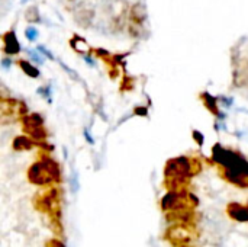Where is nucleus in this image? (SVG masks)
I'll use <instances>...</instances> for the list:
<instances>
[{
    "mask_svg": "<svg viewBox=\"0 0 248 247\" xmlns=\"http://www.w3.org/2000/svg\"><path fill=\"white\" fill-rule=\"evenodd\" d=\"M212 157L218 165L224 166L225 169L238 172V173H241L246 178H248V162L244 157H241L238 153L227 150L222 146L217 144L212 148Z\"/></svg>",
    "mask_w": 248,
    "mask_h": 247,
    "instance_id": "f257e3e1",
    "label": "nucleus"
},
{
    "mask_svg": "<svg viewBox=\"0 0 248 247\" xmlns=\"http://www.w3.org/2000/svg\"><path fill=\"white\" fill-rule=\"evenodd\" d=\"M187 197H189V194H186V192L170 191L161 199V210H164V211L186 210V207H187Z\"/></svg>",
    "mask_w": 248,
    "mask_h": 247,
    "instance_id": "f03ea898",
    "label": "nucleus"
},
{
    "mask_svg": "<svg viewBox=\"0 0 248 247\" xmlns=\"http://www.w3.org/2000/svg\"><path fill=\"white\" fill-rule=\"evenodd\" d=\"M28 178L32 183L35 185H46V183H51V182H55L52 173L48 170V167L45 166L44 162H38V163H33L28 172Z\"/></svg>",
    "mask_w": 248,
    "mask_h": 247,
    "instance_id": "7ed1b4c3",
    "label": "nucleus"
},
{
    "mask_svg": "<svg viewBox=\"0 0 248 247\" xmlns=\"http://www.w3.org/2000/svg\"><path fill=\"white\" fill-rule=\"evenodd\" d=\"M23 124H25V128L26 131L36 140H42L45 138V131H44V127H42V118L38 115V114H33V115H29L23 119Z\"/></svg>",
    "mask_w": 248,
    "mask_h": 247,
    "instance_id": "20e7f679",
    "label": "nucleus"
},
{
    "mask_svg": "<svg viewBox=\"0 0 248 247\" xmlns=\"http://www.w3.org/2000/svg\"><path fill=\"white\" fill-rule=\"evenodd\" d=\"M227 213L232 220L238 223H248V207H244L243 204L231 202L227 208Z\"/></svg>",
    "mask_w": 248,
    "mask_h": 247,
    "instance_id": "39448f33",
    "label": "nucleus"
},
{
    "mask_svg": "<svg viewBox=\"0 0 248 247\" xmlns=\"http://www.w3.org/2000/svg\"><path fill=\"white\" fill-rule=\"evenodd\" d=\"M224 178H225L228 182H231V183H234V185H237V186H240V188H248V178H246L244 175H241V173H238V172L225 169Z\"/></svg>",
    "mask_w": 248,
    "mask_h": 247,
    "instance_id": "423d86ee",
    "label": "nucleus"
},
{
    "mask_svg": "<svg viewBox=\"0 0 248 247\" xmlns=\"http://www.w3.org/2000/svg\"><path fill=\"white\" fill-rule=\"evenodd\" d=\"M3 42H4V51L7 54H16L20 51V45L13 32H7L3 38Z\"/></svg>",
    "mask_w": 248,
    "mask_h": 247,
    "instance_id": "0eeeda50",
    "label": "nucleus"
},
{
    "mask_svg": "<svg viewBox=\"0 0 248 247\" xmlns=\"http://www.w3.org/2000/svg\"><path fill=\"white\" fill-rule=\"evenodd\" d=\"M31 147H32V141L28 137H17L13 141L15 150H29Z\"/></svg>",
    "mask_w": 248,
    "mask_h": 247,
    "instance_id": "6e6552de",
    "label": "nucleus"
},
{
    "mask_svg": "<svg viewBox=\"0 0 248 247\" xmlns=\"http://www.w3.org/2000/svg\"><path fill=\"white\" fill-rule=\"evenodd\" d=\"M20 67H22L23 71H25L28 76H31V77H38V76H39L38 68L33 67V66H32L31 63H28V61H20Z\"/></svg>",
    "mask_w": 248,
    "mask_h": 247,
    "instance_id": "1a4fd4ad",
    "label": "nucleus"
},
{
    "mask_svg": "<svg viewBox=\"0 0 248 247\" xmlns=\"http://www.w3.org/2000/svg\"><path fill=\"white\" fill-rule=\"evenodd\" d=\"M25 35H26V38H28L29 41H35V39L38 38L39 32H38V29H36L35 26H29V28H26Z\"/></svg>",
    "mask_w": 248,
    "mask_h": 247,
    "instance_id": "9d476101",
    "label": "nucleus"
},
{
    "mask_svg": "<svg viewBox=\"0 0 248 247\" xmlns=\"http://www.w3.org/2000/svg\"><path fill=\"white\" fill-rule=\"evenodd\" d=\"M38 51H41V52H42L44 55H46V57H48L49 60H54V55H52V54H51V52H49L48 49H45L44 47H38Z\"/></svg>",
    "mask_w": 248,
    "mask_h": 247,
    "instance_id": "9b49d317",
    "label": "nucleus"
},
{
    "mask_svg": "<svg viewBox=\"0 0 248 247\" xmlns=\"http://www.w3.org/2000/svg\"><path fill=\"white\" fill-rule=\"evenodd\" d=\"M10 64H12V60H9V58H3V60H1V67H3L4 70H9Z\"/></svg>",
    "mask_w": 248,
    "mask_h": 247,
    "instance_id": "f8f14e48",
    "label": "nucleus"
},
{
    "mask_svg": "<svg viewBox=\"0 0 248 247\" xmlns=\"http://www.w3.org/2000/svg\"><path fill=\"white\" fill-rule=\"evenodd\" d=\"M26 1H29V0H22V3H26Z\"/></svg>",
    "mask_w": 248,
    "mask_h": 247,
    "instance_id": "ddd939ff",
    "label": "nucleus"
}]
</instances>
